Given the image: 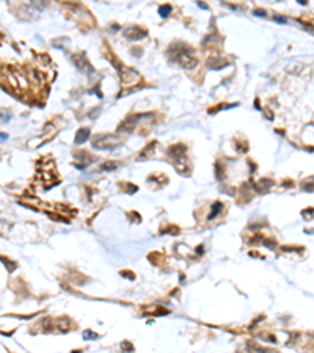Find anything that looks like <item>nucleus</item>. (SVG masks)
<instances>
[{
  "mask_svg": "<svg viewBox=\"0 0 314 353\" xmlns=\"http://www.w3.org/2000/svg\"><path fill=\"white\" fill-rule=\"evenodd\" d=\"M124 35L130 39H134V41H138V39H141L143 36H146V32L138 29V27H130V29H127L124 32Z\"/></svg>",
  "mask_w": 314,
  "mask_h": 353,
  "instance_id": "3",
  "label": "nucleus"
},
{
  "mask_svg": "<svg viewBox=\"0 0 314 353\" xmlns=\"http://www.w3.org/2000/svg\"><path fill=\"white\" fill-rule=\"evenodd\" d=\"M88 137H90V129H88V127H82V129L77 132V135H76V143H77V144L85 143V141L88 140Z\"/></svg>",
  "mask_w": 314,
  "mask_h": 353,
  "instance_id": "4",
  "label": "nucleus"
},
{
  "mask_svg": "<svg viewBox=\"0 0 314 353\" xmlns=\"http://www.w3.org/2000/svg\"><path fill=\"white\" fill-rule=\"evenodd\" d=\"M222 210V204L220 202H215V204L212 206V212H211V215H209V220H214L215 217L218 215V212Z\"/></svg>",
  "mask_w": 314,
  "mask_h": 353,
  "instance_id": "5",
  "label": "nucleus"
},
{
  "mask_svg": "<svg viewBox=\"0 0 314 353\" xmlns=\"http://www.w3.org/2000/svg\"><path fill=\"white\" fill-rule=\"evenodd\" d=\"M198 6H200V8H204V10H207V6H206V5H204V3H201V2L198 3Z\"/></svg>",
  "mask_w": 314,
  "mask_h": 353,
  "instance_id": "11",
  "label": "nucleus"
},
{
  "mask_svg": "<svg viewBox=\"0 0 314 353\" xmlns=\"http://www.w3.org/2000/svg\"><path fill=\"white\" fill-rule=\"evenodd\" d=\"M116 162H108V163H104V167H102V170H115L116 168Z\"/></svg>",
  "mask_w": 314,
  "mask_h": 353,
  "instance_id": "8",
  "label": "nucleus"
},
{
  "mask_svg": "<svg viewBox=\"0 0 314 353\" xmlns=\"http://www.w3.org/2000/svg\"><path fill=\"white\" fill-rule=\"evenodd\" d=\"M119 144V140L113 135H98L93 140V146L96 149H113Z\"/></svg>",
  "mask_w": 314,
  "mask_h": 353,
  "instance_id": "1",
  "label": "nucleus"
},
{
  "mask_svg": "<svg viewBox=\"0 0 314 353\" xmlns=\"http://www.w3.org/2000/svg\"><path fill=\"white\" fill-rule=\"evenodd\" d=\"M170 13H171V6H170V5H162V6H159V14H160L162 17H167Z\"/></svg>",
  "mask_w": 314,
  "mask_h": 353,
  "instance_id": "6",
  "label": "nucleus"
},
{
  "mask_svg": "<svg viewBox=\"0 0 314 353\" xmlns=\"http://www.w3.org/2000/svg\"><path fill=\"white\" fill-rule=\"evenodd\" d=\"M254 14L262 17V16H266V11H264V10H256V11H254Z\"/></svg>",
  "mask_w": 314,
  "mask_h": 353,
  "instance_id": "9",
  "label": "nucleus"
},
{
  "mask_svg": "<svg viewBox=\"0 0 314 353\" xmlns=\"http://www.w3.org/2000/svg\"><path fill=\"white\" fill-rule=\"evenodd\" d=\"M121 80H122V83H135L140 80V75L132 69L121 67Z\"/></svg>",
  "mask_w": 314,
  "mask_h": 353,
  "instance_id": "2",
  "label": "nucleus"
},
{
  "mask_svg": "<svg viewBox=\"0 0 314 353\" xmlns=\"http://www.w3.org/2000/svg\"><path fill=\"white\" fill-rule=\"evenodd\" d=\"M275 21H278V22H286V19H284V17H280V16H275Z\"/></svg>",
  "mask_w": 314,
  "mask_h": 353,
  "instance_id": "10",
  "label": "nucleus"
},
{
  "mask_svg": "<svg viewBox=\"0 0 314 353\" xmlns=\"http://www.w3.org/2000/svg\"><path fill=\"white\" fill-rule=\"evenodd\" d=\"M98 337V334L96 333H93V331H90V330H87L85 333H83V339L85 341H90V339H96Z\"/></svg>",
  "mask_w": 314,
  "mask_h": 353,
  "instance_id": "7",
  "label": "nucleus"
}]
</instances>
